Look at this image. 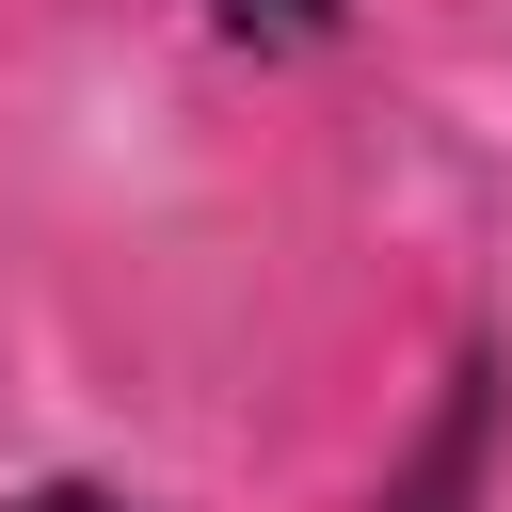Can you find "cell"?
Instances as JSON below:
<instances>
[{"mask_svg":"<svg viewBox=\"0 0 512 512\" xmlns=\"http://www.w3.org/2000/svg\"><path fill=\"white\" fill-rule=\"evenodd\" d=\"M496 416H512V352H496V336H464V352H448V384H432V416H416V448L384 464V496H368V512H480V496H496Z\"/></svg>","mask_w":512,"mask_h":512,"instance_id":"6da1fadb","label":"cell"},{"mask_svg":"<svg viewBox=\"0 0 512 512\" xmlns=\"http://www.w3.org/2000/svg\"><path fill=\"white\" fill-rule=\"evenodd\" d=\"M208 32L256 48V64H320V48L352 32V0H208Z\"/></svg>","mask_w":512,"mask_h":512,"instance_id":"7a4b0ae2","label":"cell"},{"mask_svg":"<svg viewBox=\"0 0 512 512\" xmlns=\"http://www.w3.org/2000/svg\"><path fill=\"white\" fill-rule=\"evenodd\" d=\"M0 512H144V496H112V480H16Z\"/></svg>","mask_w":512,"mask_h":512,"instance_id":"3957f363","label":"cell"}]
</instances>
